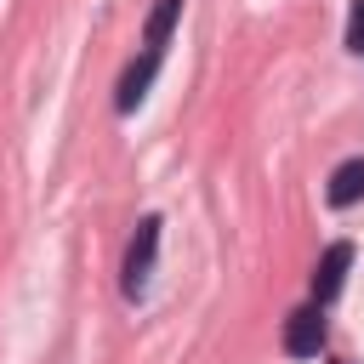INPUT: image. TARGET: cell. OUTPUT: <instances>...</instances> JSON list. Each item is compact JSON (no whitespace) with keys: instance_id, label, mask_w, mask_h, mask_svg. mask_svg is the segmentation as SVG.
I'll use <instances>...</instances> for the list:
<instances>
[{"instance_id":"1","label":"cell","mask_w":364,"mask_h":364,"mask_svg":"<svg viewBox=\"0 0 364 364\" xmlns=\"http://www.w3.org/2000/svg\"><path fill=\"white\" fill-rule=\"evenodd\" d=\"M154 256H159V216H142L131 245H125V262H119V290L125 301H136L148 290V273H154Z\"/></svg>"},{"instance_id":"2","label":"cell","mask_w":364,"mask_h":364,"mask_svg":"<svg viewBox=\"0 0 364 364\" xmlns=\"http://www.w3.org/2000/svg\"><path fill=\"white\" fill-rule=\"evenodd\" d=\"M318 347H324V307L307 301L284 318V353L290 358H318Z\"/></svg>"},{"instance_id":"3","label":"cell","mask_w":364,"mask_h":364,"mask_svg":"<svg viewBox=\"0 0 364 364\" xmlns=\"http://www.w3.org/2000/svg\"><path fill=\"white\" fill-rule=\"evenodd\" d=\"M159 63H165V57H154V51H142V57H131V63H125V74H119V85H114V108H119V114H131V108L148 97V85H154Z\"/></svg>"},{"instance_id":"4","label":"cell","mask_w":364,"mask_h":364,"mask_svg":"<svg viewBox=\"0 0 364 364\" xmlns=\"http://www.w3.org/2000/svg\"><path fill=\"white\" fill-rule=\"evenodd\" d=\"M347 267H353V245H347V239H336V245L318 256V267H313V301H318V307H324L330 296H341Z\"/></svg>"},{"instance_id":"5","label":"cell","mask_w":364,"mask_h":364,"mask_svg":"<svg viewBox=\"0 0 364 364\" xmlns=\"http://www.w3.org/2000/svg\"><path fill=\"white\" fill-rule=\"evenodd\" d=\"M182 6H188V0H154V11H148V23H142V51L165 57V46H171V34H176V23H182Z\"/></svg>"},{"instance_id":"6","label":"cell","mask_w":364,"mask_h":364,"mask_svg":"<svg viewBox=\"0 0 364 364\" xmlns=\"http://www.w3.org/2000/svg\"><path fill=\"white\" fill-rule=\"evenodd\" d=\"M324 199H330L336 210L358 205V199H364V159H341V165L330 171V188H324Z\"/></svg>"},{"instance_id":"7","label":"cell","mask_w":364,"mask_h":364,"mask_svg":"<svg viewBox=\"0 0 364 364\" xmlns=\"http://www.w3.org/2000/svg\"><path fill=\"white\" fill-rule=\"evenodd\" d=\"M347 51L364 57V0H353V17H347Z\"/></svg>"}]
</instances>
